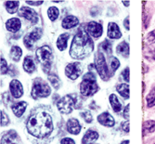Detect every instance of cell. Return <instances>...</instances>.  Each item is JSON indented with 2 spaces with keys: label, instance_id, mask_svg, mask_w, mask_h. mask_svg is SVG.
Instances as JSON below:
<instances>
[{
  "label": "cell",
  "instance_id": "1",
  "mask_svg": "<svg viewBox=\"0 0 155 144\" xmlns=\"http://www.w3.org/2000/svg\"><path fill=\"white\" fill-rule=\"evenodd\" d=\"M61 120L50 106H36L28 117L26 130L35 144H48L58 135Z\"/></svg>",
  "mask_w": 155,
  "mask_h": 144
},
{
  "label": "cell",
  "instance_id": "2",
  "mask_svg": "<svg viewBox=\"0 0 155 144\" xmlns=\"http://www.w3.org/2000/svg\"><path fill=\"white\" fill-rule=\"evenodd\" d=\"M94 49V43L87 34L82 28H80L72 42L70 55L73 59L83 60L87 57Z\"/></svg>",
  "mask_w": 155,
  "mask_h": 144
},
{
  "label": "cell",
  "instance_id": "3",
  "mask_svg": "<svg viewBox=\"0 0 155 144\" xmlns=\"http://www.w3.org/2000/svg\"><path fill=\"white\" fill-rule=\"evenodd\" d=\"M80 102V99L76 94H71V95H66L60 99V100L57 103L58 110L60 111L61 113L63 114H69L71 113L75 109H80L81 104L78 102Z\"/></svg>",
  "mask_w": 155,
  "mask_h": 144
},
{
  "label": "cell",
  "instance_id": "4",
  "mask_svg": "<svg viewBox=\"0 0 155 144\" xmlns=\"http://www.w3.org/2000/svg\"><path fill=\"white\" fill-rule=\"evenodd\" d=\"M100 89L96 81V77L93 73L88 72L83 76V80L80 84V91L81 94L84 97L93 96Z\"/></svg>",
  "mask_w": 155,
  "mask_h": 144
},
{
  "label": "cell",
  "instance_id": "5",
  "mask_svg": "<svg viewBox=\"0 0 155 144\" xmlns=\"http://www.w3.org/2000/svg\"><path fill=\"white\" fill-rule=\"evenodd\" d=\"M36 58L42 66V69L44 70L46 74L48 75L50 73L51 65L54 60V56L51 49L48 46H43L39 48L36 50Z\"/></svg>",
  "mask_w": 155,
  "mask_h": 144
},
{
  "label": "cell",
  "instance_id": "6",
  "mask_svg": "<svg viewBox=\"0 0 155 144\" xmlns=\"http://www.w3.org/2000/svg\"><path fill=\"white\" fill-rule=\"evenodd\" d=\"M51 89L49 85L40 77L34 79L33 86H32V98L34 99H38L41 98H47L50 95Z\"/></svg>",
  "mask_w": 155,
  "mask_h": 144
},
{
  "label": "cell",
  "instance_id": "7",
  "mask_svg": "<svg viewBox=\"0 0 155 144\" xmlns=\"http://www.w3.org/2000/svg\"><path fill=\"white\" fill-rule=\"evenodd\" d=\"M94 65H95V68L98 73V75H100L101 78L103 81H108L110 79V77L111 76V75L110 74V72L108 70L105 57L101 51H97L96 53Z\"/></svg>",
  "mask_w": 155,
  "mask_h": 144
},
{
  "label": "cell",
  "instance_id": "8",
  "mask_svg": "<svg viewBox=\"0 0 155 144\" xmlns=\"http://www.w3.org/2000/svg\"><path fill=\"white\" fill-rule=\"evenodd\" d=\"M42 29L41 28H35L34 30L30 33H28L25 36H24V39H23V44L25 45V47L27 49H33L34 47V44L35 43L41 38L42 36Z\"/></svg>",
  "mask_w": 155,
  "mask_h": 144
},
{
  "label": "cell",
  "instance_id": "9",
  "mask_svg": "<svg viewBox=\"0 0 155 144\" xmlns=\"http://www.w3.org/2000/svg\"><path fill=\"white\" fill-rule=\"evenodd\" d=\"M82 64L80 62H72L66 66L65 75L71 80H75L82 74Z\"/></svg>",
  "mask_w": 155,
  "mask_h": 144
},
{
  "label": "cell",
  "instance_id": "10",
  "mask_svg": "<svg viewBox=\"0 0 155 144\" xmlns=\"http://www.w3.org/2000/svg\"><path fill=\"white\" fill-rule=\"evenodd\" d=\"M1 144H21V139L15 130H9L2 134Z\"/></svg>",
  "mask_w": 155,
  "mask_h": 144
},
{
  "label": "cell",
  "instance_id": "11",
  "mask_svg": "<svg viewBox=\"0 0 155 144\" xmlns=\"http://www.w3.org/2000/svg\"><path fill=\"white\" fill-rule=\"evenodd\" d=\"M19 15L21 17L25 18L28 21L32 22V23H36L38 22V15H37V13L35 12V10H34L31 8L22 7L19 10Z\"/></svg>",
  "mask_w": 155,
  "mask_h": 144
},
{
  "label": "cell",
  "instance_id": "12",
  "mask_svg": "<svg viewBox=\"0 0 155 144\" xmlns=\"http://www.w3.org/2000/svg\"><path fill=\"white\" fill-rule=\"evenodd\" d=\"M9 90L13 98L15 99H20L23 95V86L17 79H13L9 83Z\"/></svg>",
  "mask_w": 155,
  "mask_h": 144
},
{
  "label": "cell",
  "instance_id": "13",
  "mask_svg": "<svg viewBox=\"0 0 155 144\" xmlns=\"http://www.w3.org/2000/svg\"><path fill=\"white\" fill-rule=\"evenodd\" d=\"M102 26L96 22H90L87 26V32L89 35L95 37V38H98L101 37L102 35Z\"/></svg>",
  "mask_w": 155,
  "mask_h": 144
},
{
  "label": "cell",
  "instance_id": "14",
  "mask_svg": "<svg viewBox=\"0 0 155 144\" xmlns=\"http://www.w3.org/2000/svg\"><path fill=\"white\" fill-rule=\"evenodd\" d=\"M97 122L101 125L104 126H108V127H111L115 125V121L114 118L111 116V115L108 112H104L101 114H100L97 116Z\"/></svg>",
  "mask_w": 155,
  "mask_h": 144
},
{
  "label": "cell",
  "instance_id": "15",
  "mask_svg": "<svg viewBox=\"0 0 155 144\" xmlns=\"http://www.w3.org/2000/svg\"><path fill=\"white\" fill-rule=\"evenodd\" d=\"M107 35L110 39H119L122 36L120 28L115 22H109Z\"/></svg>",
  "mask_w": 155,
  "mask_h": 144
},
{
  "label": "cell",
  "instance_id": "16",
  "mask_svg": "<svg viewBox=\"0 0 155 144\" xmlns=\"http://www.w3.org/2000/svg\"><path fill=\"white\" fill-rule=\"evenodd\" d=\"M67 131L73 135H78L81 131V125L77 119L71 118L67 122Z\"/></svg>",
  "mask_w": 155,
  "mask_h": 144
},
{
  "label": "cell",
  "instance_id": "17",
  "mask_svg": "<svg viewBox=\"0 0 155 144\" xmlns=\"http://www.w3.org/2000/svg\"><path fill=\"white\" fill-rule=\"evenodd\" d=\"M21 26V22L20 19L18 18H11L6 22V28L7 30L11 32V33H16L18 32Z\"/></svg>",
  "mask_w": 155,
  "mask_h": 144
},
{
  "label": "cell",
  "instance_id": "18",
  "mask_svg": "<svg viewBox=\"0 0 155 144\" xmlns=\"http://www.w3.org/2000/svg\"><path fill=\"white\" fill-rule=\"evenodd\" d=\"M28 106V103L25 102H20L17 103H14L11 106V110L13 112V113L15 114V116L17 117H21V115L24 113L26 108Z\"/></svg>",
  "mask_w": 155,
  "mask_h": 144
},
{
  "label": "cell",
  "instance_id": "19",
  "mask_svg": "<svg viewBox=\"0 0 155 144\" xmlns=\"http://www.w3.org/2000/svg\"><path fill=\"white\" fill-rule=\"evenodd\" d=\"M79 23V21L74 16H67L63 19L61 22V26L64 29H72L75 26H77Z\"/></svg>",
  "mask_w": 155,
  "mask_h": 144
},
{
  "label": "cell",
  "instance_id": "20",
  "mask_svg": "<svg viewBox=\"0 0 155 144\" xmlns=\"http://www.w3.org/2000/svg\"><path fill=\"white\" fill-rule=\"evenodd\" d=\"M98 133L97 131L91 130V129H88L87 131V133L84 134V136L82 139V144H89L95 140H97L98 139Z\"/></svg>",
  "mask_w": 155,
  "mask_h": 144
},
{
  "label": "cell",
  "instance_id": "21",
  "mask_svg": "<svg viewBox=\"0 0 155 144\" xmlns=\"http://www.w3.org/2000/svg\"><path fill=\"white\" fill-rule=\"evenodd\" d=\"M22 67L24 69V71L28 74H32L35 71V64L34 62V60L31 56H27L22 63Z\"/></svg>",
  "mask_w": 155,
  "mask_h": 144
},
{
  "label": "cell",
  "instance_id": "22",
  "mask_svg": "<svg viewBox=\"0 0 155 144\" xmlns=\"http://www.w3.org/2000/svg\"><path fill=\"white\" fill-rule=\"evenodd\" d=\"M69 37H70V34H68V33L61 34V35L59 36V38H58V40H57V48H58L61 51H63V50L66 49Z\"/></svg>",
  "mask_w": 155,
  "mask_h": 144
},
{
  "label": "cell",
  "instance_id": "23",
  "mask_svg": "<svg viewBox=\"0 0 155 144\" xmlns=\"http://www.w3.org/2000/svg\"><path fill=\"white\" fill-rule=\"evenodd\" d=\"M116 52L120 55H122L124 58H127L129 56V45L125 41H123L122 43L117 46Z\"/></svg>",
  "mask_w": 155,
  "mask_h": 144
},
{
  "label": "cell",
  "instance_id": "24",
  "mask_svg": "<svg viewBox=\"0 0 155 144\" xmlns=\"http://www.w3.org/2000/svg\"><path fill=\"white\" fill-rule=\"evenodd\" d=\"M109 99H110V105H111V107H112V110H114L115 112H121V110H122L123 107H122L121 102H119L118 98L116 97V95H114V94H110Z\"/></svg>",
  "mask_w": 155,
  "mask_h": 144
},
{
  "label": "cell",
  "instance_id": "25",
  "mask_svg": "<svg viewBox=\"0 0 155 144\" xmlns=\"http://www.w3.org/2000/svg\"><path fill=\"white\" fill-rule=\"evenodd\" d=\"M155 131V121H145L142 126V135L146 136L149 133H152Z\"/></svg>",
  "mask_w": 155,
  "mask_h": 144
},
{
  "label": "cell",
  "instance_id": "26",
  "mask_svg": "<svg viewBox=\"0 0 155 144\" xmlns=\"http://www.w3.org/2000/svg\"><path fill=\"white\" fill-rule=\"evenodd\" d=\"M116 89L123 98H124L125 99H129V85L120 84L116 86Z\"/></svg>",
  "mask_w": 155,
  "mask_h": 144
},
{
  "label": "cell",
  "instance_id": "27",
  "mask_svg": "<svg viewBox=\"0 0 155 144\" xmlns=\"http://www.w3.org/2000/svg\"><path fill=\"white\" fill-rule=\"evenodd\" d=\"M10 58L12 59V61L14 62H19L20 59H21V57L22 55V51L20 47L18 46H13L10 49Z\"/></svg>",
  "mask_w": 155,
  "mask_h": 144
},
{
  "label": "cell",
  "instance_id": "28",
  "mask_svg": "<svg viewBox=\"0 0 155 144\" xmlns=\"http://www.w3.org/2000/svg\"><path fill=\"white\" fill-rule=\"evenodd\" d=\"M48 81L52 84V85L54 86L55 89H59L61 85V81L60 79V77L56 75V74H51L49 73L48 75Z\"/></svg>",
  "mask_w": 155,
  "mask_h": 144
},
{
  "label": "cell",
  "instance_id": "29",
  "mask_svg": "<svg viewBox=\"0 0 155 144\" xmlns=\"http://www.w3.org/2000/svg\"><path fill=\"white\" fill-rule=\"evenodd\" d=\"M19 5H20L19 1H7L5 3V7L8 10V12L10 14L16 13L18 11Z\"/></svg>",
  "mask_w": 155,
  "mask_h": 144
},
{
  "label": "cell",
  "instance_id": "30",
  "mask_svg": "<svg viewBox=\"0 0 155 144\" xmlns=\"http://www.w3.org/2000/svg\"><path fill=\"white\" fill-rule=\"evenodd\" d=\"M146 100H147V106L149 108L153 107L155 105V85L151 89V90L146 97Z\"/></svg>",
  "mask_w": 155,
  "mask_h": 144
},
{
  "label": "cell",
  "instance_id": "31",
  "mask_svg": "<svg viewBox=\"0 0 155 144\" xmlns=\"http://www.w3.org/2000/svg\"><path fill=\"white\" fill-rule=\"evenodd\" d=\"M59 14H60L59 9H58L57 8H55V7H50V8L48 9V18H49L52 22H54V21H56V20L58 19Z\"/></svg>",
  "mask_w": 155,
  "mask_h": 144
},
{
  "label": "cell",
  "instance_id": "32",
  "mask_svg": "<svg viewBox=\"0 0 155 144\" xmlns=\"http://www.w3.org/2000/svg\"><path fill=\"white\" fill-rule=\"evenodd\" d=\"M100 47H101V49H103L107 54H109V55H110L111 54V42L110 41V40H105V41H103L101 44L100 45Z\"/></svg>",
  "mask_w": 155,
  "mask_h": 144
},
{
  "label": "cell",
  "instance_id": "33",
  "mask_svg": "<svg viewBox=\"0 0 155 144\" xmlns=\"http://www.w3.org/2000/svg\"><path fill=\"white\" fill-rule=\"evenodd\" d=\"M120 66V62L118 61L117 58L115 57H111L110 58V67H111V71H112V73H115V71L119 68Z\"/></svg>",
  "mask_w": 155,
  "mask_h": 144
},
{
  "label": "cell",
  "instance_id": "34",
  "mask_svg": "<svg viewBox=\"0 0 155 144\" xmlns=\"http://www.w3.org/2000/svg\"><path fill=\"white\" fill-rule=\"evenodd\" d=\"M80 114H81V116L84 118V120L86 121L87 123H92L93 122V116H92V114H91L90 112H88V111H84Z\"/></svg>",
  "mask_w": 155,
  "mask_h": 144
},
{
  "label": "cell",
  "instance_id": "35",
  "mask_svg": "<svg viewBox=\"0 0 155 144\" xmlns=\"http://www.w3.org/2000/svg\"><path fill=\"white\" fill-rule=\"evenodd\" d=\"M144 54H145V57H148V55H150V57L148 58L149 60L155 61V47L145 49L144 50Z\"/></svg>",
  "mask_w": 155,
  "mask_h": 144
},
{
  "label": "cell",
  "instance_id": "36",
  "mask_svg": "<svg viewBox=\"0 0 155 144\" xmlns=\"http://www.w3.org/2000/svg\"><path fill=\"white\" fill-rule=\"evenodd\" d=\"M2 100H3V103L6 105V106H9L11 105L12 103V99L10 98V95L8 93V92H5L3 95H2ZM12 106V105H11Z\"/></svg>",
  "mask_w": 155,
  "mask_h": 144
},
{
  "label": "cell",
  "instance_id": "37",
  "mask_svg": "<svg viewBox=\"0 0 155 144\" xmlns=\"http://www.w3.org/2000/svg\"><path fill=\"white\" fill-rule=\"evenodd\" d=\"M9 123V118L8 114L4 112L1 111V126H6Z\"/></svg>",
  "mask_w": 155,
  "mask_h": 144
},
{
  "label": "cell",
  "instance_id": "38",
  "mask_svg": "<svg viewBox=\"0 0 155 144\" xmlns=\"http://www.w3.org/2000/svg\"><path fill=\"white\" fill-rule=\"evenodd\" d=\"M8 72V62H6L5 59L1 58V74L6 75Z\"/></svg>",
  "mask_w": 155,
  "mask_h": 144
},
{
  "label": "cell",
  "instance_id": "39",
  "mask_svg": "<svg viewBox=\"0 0 155 144\" xmlns=\"http://www.w3.org/2000/svg\"><path fill=\"white\" fill-rule=\"evenodd\" d=\"M147 41L150 44H154L155 43V30L151 31L148 35H147Z\"/></svg>",
  "mask_w": 155,
  "mask_h": 144
},
{
  "label": "cell",
  "instance_id": "40",
  "mask_svg": "<svg viewBox=\"0 0 155 144\" xmlns=\"http://www.w3.org/2000/svg\"><path fill=\"white\" fill-rule=\"evenodd\" d=\"M122 76L124 78V80L125 82H128L129 83V68L126 67L123 72H122Z\"/></svg>",
  "mask_w": 155,
  "mask_h": 144
},
{
  "label": "cell",
  "instance_id": "41",
  "mask_svg": "<svg viewBox=\"0 0 155 144\" xmlns=\"http://www.w3.org/2000/svg\"><path fill=\"white\" fill-rule=\"evenodd\" d=\"M61 144H75V142L71 138H64L61 140Z\"/></svg>",
  "mask_w": 155,
  "mask_h": 144
},
{
  "label": "cell",
  "instance_id": "42",
  "mask_svg": "<svg viewBox=\"0 0 155 144\" xmlns=\"http://www.w3.org/2000/svg\"><path fill=\"white\" fill-rule=\"evenodd\" d=\"M121 126H122L124 132H126V133L129 132V121H125V122L122 123Z\"/></svg>",
  "mask_w": 155,
  "mask_h": 144
},
{
  "label": "cell",
  "instance_id": "43",
  "mask_svg": "<svg viewBox=\"0 0 155 144\" xmlns=\"http://www.w3.org/2000/svg\"><path fill=\"white\" fill-rule=\"evenodd\" d=\"M129 104L126 105L125 108H124V117L126 119V120H129Z\"/></svg>",
  "mask_w": 155,
  "mask_h": 144
},
{
  "label": "cell",
  "instance_id": "44",
  "mask_svg": "<svg viewBox=\"0 0 155 144\" xmlns=\"http://www.w3.org/2000/svg\"><path fill=\"white\" fill-rule=\"evenodd\" d=\"M25 3H27L28 5H32V6H40L44 2L43 1H26Z\"/></svg>",
  "mask_w": 155,
  "mask_h": 144
},
{
  "label": "cell",
  "instance_id": "45",
  "mask_svg": "<svg viewBox=\"0 0 155 144\" xmlns=\"http://www.w3.org/2000/svg\"><path fill=\"white\" fill-rule=\"evenodd\" d=\"M124 28L126 29V30H129V18H125L124 22Z\"/></svg>",
  "mask_w": 155,
  "mask_h": 144
},
{
  "label": "cell",
  "instance_id": "46",
  "mask_svg": "<svg viewBox=\"0 0 155 144\" xmlns=\"http://www.w3.org/2000/svg\"><path fill=\"white\" fill-rule=\"evenodd\" d=\"M123 3H124V5L125 7H128L129 6V1H123Z\"/></svg>",
  "mask_w": 155,
  "mask_h": 144
},
{
  "label": "cell",
  "instance_id": "47",
  "mask_svg": "<svg viewBox=\"0 0 155 144\" xmlns=\"http://www.w3.org/2000/svg\"><path fill=\"white\" fill-rule=\"evenodd\" d=\"M121 144H129V140H124Z\"/></svg>",
  "mask_w": 155,
  "mask_h": 144
},
{
  "label": "cell",
  "instance_id": "48",
  "mask_svg": "<svg viewBox=\"0 0 155 144\" xmlns=\"http://www.w3.org/2000/svg\"><path fill=\"white\" fill-rule=\"evenodd\" d=\"M62 1H53V3H61Z\"/></svg>",
  "mask_w": 155,
  "mask_h": 144
},
{
  "label": "cell",
  "instance_id": "49",
  "mask_svg": "<svg viewBox=\"0 0 155 144\" xmlns=\"http://www.w3.org/2000/svg\"><path fill=\"white\" fill-rule=\"evenodd\" d=\"M154 144H155V143H154Z\"/></svg>",
  "mask_w": 155,
  "mask_h": 144
}]
</instances>
